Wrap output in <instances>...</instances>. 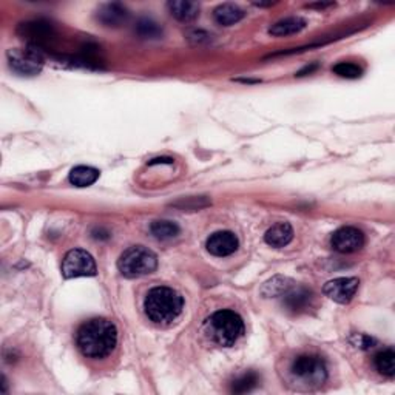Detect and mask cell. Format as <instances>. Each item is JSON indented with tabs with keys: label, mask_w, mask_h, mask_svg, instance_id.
I'll use <instances>...</instances> for the list:
<instances>
[{
	"label": "cell",
	"mask_w": 395,
	"mask_h": 395,
	"mask_svg": "<svg viewBox=\"0 0 395 395\" xmlns=\"http://www.w3.org/2000/svg\"><path fill=\"white\" fill-rule=\"evenodd\" d=\"M76 343L85 357L93 360L109 357L118 345L116 326L107 318H91L79 327Z\"/></svg>",
	"instance_id": "cell-1"
},
{
	"label": "cell",
	"mask_w": 395,
	"mask_h": 395,
	"mask_svg": "<svg viewBox=\"0 0 395 395\" xmlns=\"http://www.w3.org/2000/svg\"><path fill=\"white\" fill-rule=\"evenodd\" d=\"M183 307V297L170 287H155L144 301L145 315L155 324H170L181 315Z\"/></svg>",
	"instance_id": "cell-2"
},
{
	"label": "cell",
	"mask_w": 395,
	"mask_h": 395,
	"mask_svg": "<svg viewBox=\"0 0 395 395\" xmlns=\"http://www.w3.org/2000/svg\"><path fill=\"white\" fill-rule=\"evenodd\" d=\"M204 333L215 345L230 347L244 336V321L233 311H218L205 320Z\"/></svg>",
	"instance_id": "cell-3"
},
{
	"label": "cell",
	"mask_w": 395,
	"mask_h": 395,
	"mask_svg": "<svg viewBox=\"0 0 395 395\" xmlns=\"http://www.w3.org/2000/svg\"><path fill=\"white\" fill-rule=\"evenodd\" d=\"M291 376L298 386L306 389H315L324 383L327 378V369L324 360L318 356H300L292 361Z\"/></svg>",
	"instance_id": "cell-4"
},
{
	"label": "cell",
	"mask_w": 395,
	"mask_h": 395,
	"mask_svg": "<svg viewBox=\"0 0 395 395\" xmlns=\"http://www.w3.org/2000/svg\"><path fill=\"white\" fill-rule=\"evenodd\" d=\"M158 267V258L144 246H133L127 249L118 261V269L125 278H139L153 273Z\"/></svg>",
	"instance_id": "cell-5"
},
{
	"label": "cell",
	"mask_w": 395,
	"mask_h": 395,
	"mask_svg": "<svg viewBox=\"0 0 395 395\" xmlns=\"http://www.w3.org/2000/svg\"><path fill=\"white\" fill-rule=\"evenodd\" d=\"M8 64L11 70H15L19 75L25 76H35L40 73L44 66V56L37 46H25V48H15L10 50L8 55Z\"/></svg>",
	"instance_id": "cell-6"
},
{
	"label": "cell",
	"mask_w": 395,
	"mask_h": 395,
	"mask_svg": "<svg viewBox=\"0 0 395 395\" xmlns=\"http://www.w3.org/2000/svg\"><path fill=\"white\" fill-rule=\"evenodd\" d=\"M62 275L66 279L79 277H95L96 263L89 252L75 249L66 253L62 261Z\"/></svg>",
	"instance_id": "cell-7"
},
{
	"label": "cell",
	"mask_w": 395,
	"mask_h": 395,
	"mask_svg": "<svg viewBox=\"0 0 395 395\" xmlns=\"http://www.w3.org/2000/svg\"><path fill=\"white\" fill-rule=\"evenodd\" d=\"M331 244L340 253H352L365 246V235L356 227H341L332 235Z\"/></svg>",
	"instance_id": "cell-8"
},
{
	"label": "cell",
	"mask_w": 395,
	"mask_h": 395,
	"mask_svg": "<svg viewBox=\"0 0 395 395\" xmlns=\"http://www.w3.org/2000/svg\"><path fill=\"white\" fill-rule=\"evenodd\" d=\"M360 281L357 278H337L324 286V295L338 304H347L356 297Z\"/></svg>",
	"instance_id": "cell-9"
},
{
	"label": "cell",
	"mask_w": 395,
	"mask_h": 395,
	"mask_svg": "<svg viewBox=\"0 0 395 395\" xmlns=\"http://www.w3.org/2000/svg\"><path fill=\"white\" fill-rule=\"evenodd\" d=\"M283 297L284 307L292 313L307 312L313 306V301H315V293L304 286H292Z\"/></svg>",
	"instance_id": "cell-10"
},
{
	"label": "cell",
	"mask_w": 395,
	"mask_h": 395,
	"mask_svg": "<svg viewBox=\"0 0 395 395\" xmlns=\"http://www.w3.org/2000/svg\"><path fill=\"white\" fill-rule=\"evenodd\" d=\"M19 35L28 39L33 46L51 42L55 39L56 33L51 24L44 22V20H35V22H26L19 26Z\"/></svg>",
	"instance_id": "cell-11"
},
{
	"label": "cell",
	"mask_w": 395,
	"mask_h": 395,
	"mask_svg": "<svg viewBox=\"0 0 395 395\" xmlns=\"http://www.w3.org/2000/svg\"><path fill=\"white\" fill-rule=\"evenodd\" d=\"M239 241L232 232H217L207 239V250L215 257H229L238 250Z\"/></svg>",
	"instance_id": "cell-12"
},
{
	"label": "cell",
	"mask_w": 395,
	"mask_h": 395,
	"mask_svg": "<svg viewBox=\"0 0 395 395\" xmlns=\"http://www.w3.org/2000/svg\"><path fill=\"white\" fill-rule=\"evenodd\" d=\"M129 16V10H127L122 3L118 2L105 3L98 10L99 22L104 26H113V28H118V26L127 24Z\"/></svg>",
	"instance_id": "cell-13"
},
{
	"label": "cell",
	"mask_w": 395,
	"mask_h": 395,
	"mask_svg": "<svg viewBox=\"0 0 395 395\" xmlns=\"http://www.w3.org/2000/svg\"><path fill=\"white\" fill-rule=\"evenodd\" d=\"M167 8L179 22H192L199 16V3L190 0H172L167 3Z\"/></svg>",
	"instance_id": "cell-14"
},
{
	"label": "cell",
	"mask_w": 395,
	"mask_h": 395,
	"mask_svg": "<svg viewBox=\"0 0 395 395\" xmlns=\"http://www.w3.org/2000/svg\"><path fill=\"white\" fill-rule=\"evenodd\" d=\"M292 238H293V229L289 223H278L275 226H272L264 235L266 243L272 247H277V249L289 244Z\"/></svg>",
	"instance_id": "cell-15"
},
{
	"label": "cell",
	"mask_w": 395,
	"mask_h": 395,
	"mask_svg": "<svg viewBox=\"0 0 395 395\" xmlns=\"http://www.w3.org/2000/svg\"><path fill=\"white\" fill-rule=\"evenodd\" d=\"M246 16L244 10H241L238 5L233 3H223L213 11V19L217 20V24L223 26H230L238 24L241 19Z\"/></svg>",
	"instance_id": "cell-16"
},
{
	"label": "cell",
	"mask_w": 395,
	"mask_h": 395,
	"mask_svg": "<svg viewBox=\"0 0 395 395\" xmlns=\"http://www.w3.org/2000/svg\"><path fill=\"white\" fill-rule=\"evenodd\" d=\"M304 26H306L304 19L293 16V17H286L283 20H279V22L273 24L270 26L269 33L275 37H286L297 35V33H300L301 30H304Z\"/></svg>",
	"instance_id": "cell-17"
},
{
	"label": "cell",
	"mask_w": 395,
	"mask_h": 395,
	"mask_svg": "<svg viewBox=\"0 0 395 395\" xmlns=\"http://www.w3.org/2000/svg\"><path fill=\"white\" fill-rule=\"evenodd\" d=\"M98 178H99V170L86 165L75 167L70 173V183L76 187H89L91 184H95Z\"/></svg>",
	"instance_id": "cell-18"
},
{
	"label": "cell",
	"mask_w": 395,
	"mask_h": 395,
	"mask_svg": "<svg viewBox=\"0 0 395 395\" xmlns=\"http://www.w3.org/2000/svg\"><path fill=\"white\" fill-rule=\"evenodd\" d=\"M292 286H293V281L291 278L273 277L263 286V289H261V295H263L264 298L283 297Z\"/></svg>",
	"instance_id": "cell-19"
},
{
	"label": "cell",
	"mask_w": 395,
	"mask_h": 395,
	"mask_svg": "<svg viewBox=\"0 0 395 395\" xmlns=\"http://www.w3.org/2000/svg\"><path fill=\"white\" fill-rule=\"evenodd\" d=\"M259 383V376L257 372L249 371V372H244L243 376H239L238 378H235L232 381V387L230 391L233 394H246V392H250L255 389Z\"/></svg>",
	"instance_id": "cell-20"
},
{
	"label": "cell",
	"mask_w": 395,
	"mask_h": 395,
	"mask_svg": "<svg viewBox=\"0 0 395 395\" xmlns=\"http://www.w3.org/2000/svg\"><path fill=\"white\" fill-rule=\"evenodd\" d=\"M376 367L377 371L385 377H394L395 376V352L391 349H385L378 352L376 356Z\"/></svg>",
	"instance_id": "cell-21"
},
{
	"label": "cell",
	"mask_w": 395,
	"mask_h": 395,
	"mask_svg": "<svg viewBox=\"0 0 395 395\" xmlns=\"http://www.w3.org/2000/svg\"><path fill=\"white\" fill-rule=\"evenodd\" d=\"M150 232L158 239H172L179 235V227L172 221H155L150 226Z\"/></svg>",
	"instance_id": "cell-22"
},
{
	"label": "cell",
	"mask_w": 395,
	"mask_h": 395,
	"mask_svg": "<svg viewBox=\"0 0 395 395\" xmlns=\"http://www.w3.org/2000/svg\"><path fill=\"white\" fill-rule=\"evenodd\" d=\"M135 31L143 39H159L163 36V28L151 19H140L135 26Z\"/></svg>",
	"instance_id": "cell-23"
},
{
	"label": "cell",
	"mask_w": 395,
	"mask_h": 395,
	"mask_svg": "<svg viewBox=\"0 0 395 395\" xmlns=\"http://www.w3.org/2000/svg\"><path fill=\"white\" fill-rule=\"evenodd\" d=\"M332 71L336 73L337 76L346 79H357L361 76V73H363V70H361L357 64H351V62H341L333 66Z\"/></svg>",
	"instance_id": "cell-24"
},
{
	"label": "cell",
	"mask_w": 395,
	"mask_h": 395,
	"mask_svg": "<svg viewBox=\"0 0 395 395\" xmlns=\"http://www.w3.org/2000/svg\"><path fill=\"white\" fill-rule=\"evenodd\" d=\"M187 39L192 40L193 44H203V42H209L210 36L207 35V33H204V31L193 30V31L189 33V35H187Z\"/></svg>",
	"instance_id": "cell-25"
},
{
	"label": "cell",
	"mask_w": 395,
	"mask_h": 395,
	"mask_svg": "<svg viewBox=\"0 0 395 395\" xmlns=\"http://www.w3.org/2000/svg\"><path fill=\"white\" fill-rule=\"evenodd\" d=\"M356 338H357V345L360 347H363V349H369V347H372V345L376 343L372 338L366 337V336H357Z\"/></svg>",
	"instance_id": "cell-26"
}]
</instances>
